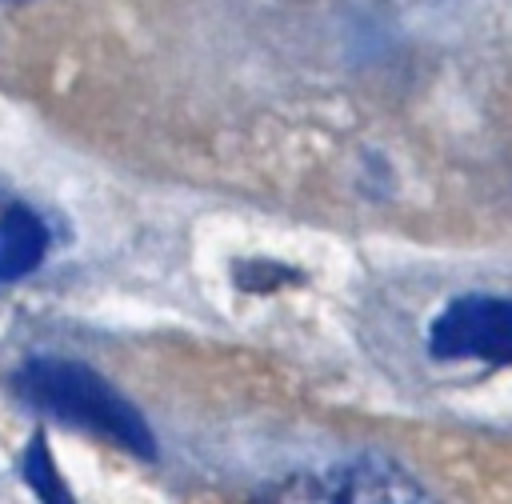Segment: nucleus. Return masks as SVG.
<instances>
[{
  "label": "nucleus",
  "mask_w": 512,
  "mask_h": 504,
  "mask_svg": "<svg viewBox=\"0 0 512 504\" xmlns=\"http://www.w3.org/2000/svg\"><path fill=\"white\" fill-rule=\"evenodd\" d=\"M20 392L48 408L52 416L80 424L104 440L124 444L136 456H156L152 432L144 424V416L108 384L100 380L92 368L72 364V360H32L20 372Z\"/></svg>",
  "instance_id": "obj_1"
},
{
  "label": "nucleus",
  "mask_w": 512,
  "mask_h": 504,
  "mask_svg": "<svg viewBox=\"0 0 512 504\" xmlns=\"http://www.w3.org/2000/svg\"><path fill=\"white\" fill-rule=\"evenodd\" d=\"M428 348L440 360L480 356L492 364H512V300L468 296L448 304L428 332Z\"/></svg>",
  "instance_id": "obj_2"
},
{
  "label": "nucleus",
  "mask_w": 512,
  "mask_h": 504,
  "mask_svg": "<svg viewBox=\"0 0 512 504\" xmlns=\"http://www.w3.org/2000/svg\"><path fill=\"white\" fill-rule=\"evenodd\" d=\"M272 504H432L404 472L356 464L292 480Z\"/></svg>",
  "instance_id": "obj_3"
},
{
  "label": "nucleus",
  "mask_w": 512,
  "mask_h": 504,
  "mask_svg": "<svg viewBox=\"0 0 512 504\" xmlns=\"http://www.w3.org/2000/svg\"><path fill=\"white\" fill-rule=\"evenodd\" d=\"M48 248L44 224L28 208H8L0 216V280L28 276Z\"/></svg>",
  "instance_id": "obj_4"
},
{
  "label": "nucleus",
  "mask_w": 512,
  "mask_h": 504,
  "mask_svg": "<svg viewBox=\"0 0 512 504\" xmlns=\"http://www.w3.org/2000/svg\"><path fill=\"white\" fill-rule=\"evenodd\" d=\"M24 476H28V484L36 488L40 504H76L72 492L64 488V480H60V472H56V460H52V452H48V444H44L40 432L28 440V452H24Z\"/></svg>",
  "instance_id": "obj_5"
},
{
  "label": "nucleus",
  "mask_w": 512,
  "mask_h": 504,
  "mask_svg": "<svg viewBox=\"0 0 512 504\" xmlns=\"http://www.w3.org/2000/svg\"><path fill=\"white\" fill-rule=\"evenodd\" d=\"M300 272L280 268V264H264V260H248L236 264V284L240 288H276V284H296Z\"/></svg>",
  "instance_id": "obj_6"
}]
</instances>
